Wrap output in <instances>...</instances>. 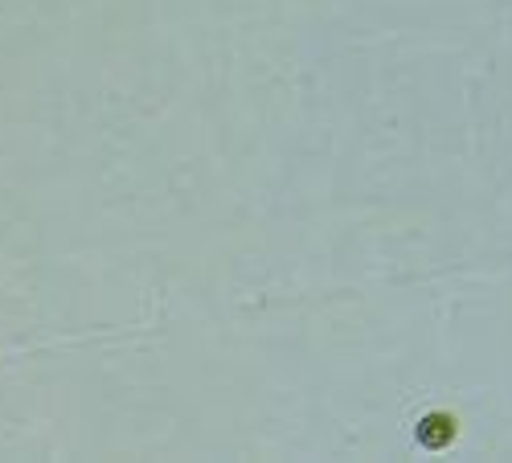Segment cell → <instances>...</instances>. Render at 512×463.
Returning a JSON list of instances; mask_svg holds the SVG:
<instances>
[{
	"mask_svg": "<svg viewBox=\"0 0 512 463\" xmlns=\"http://www.w3.org/2000/svg\"><path fill=\"white\" fill-rule=\"evenodd\" d=\"M414 439L426 451H447L459 439V418L451 410H426L414 423Z\"/></svg>",
	"mask_w": 512,
	"mask_h": 463,
	"instance_id": "obj_1",
	"label": "cell"
}]
</instances>
